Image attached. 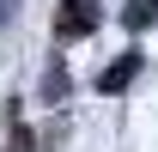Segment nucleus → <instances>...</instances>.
I'll use <instances>...</instances> for the list:
<instances>
[{"instance_id": "20e7f679", "label": "nucleus", "mask_w": 158, "mask_h": 152, "mask_svg": "<svg viewBox=\"0 0 158 152\" xmlns=\"http://www.w3.org/2000/svg\"><path fill=\"white\" fill-rule=\"evenodd\" d=\"M12 6H19V0H0V24H6V19H12Z\"/></svg>"}, {"instance_id": "7ed1b4c3", "label": "nucleus", "mask_w": 158, "mask_h": 152, "mask_svg": "<svg viewBox=\"0 0 158 152\" xmlns=\"http://www.w3.org/2000/svg\"><path fill=\"white\" fill-rule=\"evenodd\" d=\"M152 12H158V0H128V6H122V24H128V31H146Z\"/></svg>"}, {"instance_id": "f03ea898", "label": "nucleus", "mask_w": 158, "mask_h": 152, "mask_svg": "<svg viewBox=\"0 0 158 152\" xmlns=\"http://www.w3.org/2000/svg\"><path fill=\"white\" fill-rule=\"evenodd\" d=\"M134 73H140V55H134V49H128V55H122L116 67H110V73L98 79V85H103V91H122V85H128V79H134Z\"/></svg>"}, {"instance_id": "f257e3e1", "label": "nucleus", "mask_w": 158, "mask_h": 152, "mask_svg": "<svg viewBox=\"0 0 158 152\" xmlns=\"http://www.w3.org/2000/svg\"><path fill=\"white\" fill-rule=\"evenodd\" d=\"M98 19H103L98 0H61V12H55V43H73V37H85V31H98Z\"/></svg>"}]
</instances>
